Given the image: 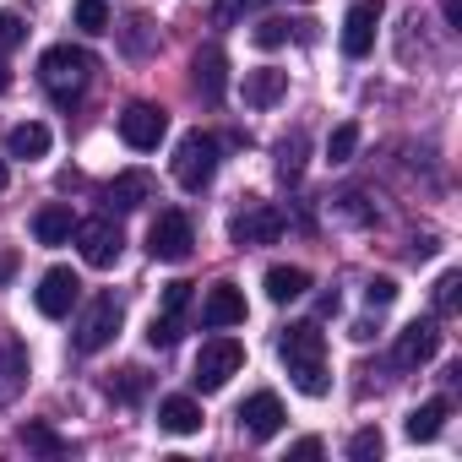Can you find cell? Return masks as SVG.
<instances>
[{
	"mask_svg": "<svg viewBox=\"0 0 462 462\" xmlns=\"http://www.w3.org/2000/svg\"><path fill=\"white\" fill-rule=\"evenodd\" d=\"M278 354H283V365H289V375H294V386L305 397H327L332 392V375H327V332L316 321L289 327L283 343H278Z\"/></svg>",
	"mask_w": 462,
	"mask_h": 462,
	"instance_id": "cell-1",
	"label": "cell"
},
{
	"mask_svg": "<svg viewBox=\"0 0 462 462\" xmlns=\"http://www.w3.org/2000/svg\"><path fill=\"white\" fill-rule=\"evenodd\" d=\"M93 71H98V60H93L82 44H55V50L39 55V82L50 88L55 104H77L82 88L93 82Z\"/></svg>",
	"mask_w": 462,
	"mask_h": 462,
	"instance_id": "cell-2",
	"label": "cell"
},
{
	"mask_svg": "<svg viewBox=\"0 0 462 462\" xmlns=\"http://www.w3.org/2000/svg\"><path fill=\"white\" fill-rule=\"evenodd\" d=\"M217 174V136L207 131H185L174 147V185L180 190H207Z\"/></svg>",
	"mask_w": 462,
	"mask_h": 462,
	"instance_id": "cell-3",
	"label": "cell"
},
{
	"mask_svg": "<svg viewBox=\"0 0 462 462\" xmlns=\"http://www.w3.org/2000/svg\"><path fill=\"white\" fill-rule=\"evenodd\" d=\"M240 365H245V348H240L235 337H207L201 354H196L190 381H196V392H223L228 381L240 375Z\"/></svg>",
	"mask_w": 462,
	"mask_h": 462,
	"instance_id": "cell-4",
	"label": "cell"
},
{
	"mask_svg": "<svg viewBox=\"0 0 462 462\" xmlns=\"http://www.w3.org/2000/svg\"><path fill=\"white\" fill-rule=\"evenodd\" d=\"M196 251V228H190V217L180 212V207H169V212H158L152 217V228H147V256L152 262H185Z\"/></svg>",
	"mask_w": 462,
	"mask_h": 462,
	"instance_id": "cell-5",
	"label": "cell"
},
{
	"mask_svg": "<svg viewBox=\"0 0 462 462\" xmlns=\"http://www.w3.org/2000/svg\"><path fill=\"white\" fill-rule=\"evenodd\" d=\"M120 321H125V305H120L115 294H98V300L82 310L77 332H71L77 354H98V348H109V343H115V332H120Z\"/></svg>",
	"mask_w": 462,
	"mask_h": 462,
	"instance_id": "cell-6",
	"label": "cell"
},
{
	"mask_svg": "<svg viewBox=\"0 0 462 462\" xmlns=\"http://www.w3.org/2000/svg\"><path fill=\"white\" fill-rule=\"evenodd\" d=\"M278 235H283V212L273 201H251L245 212H235V223H228V240H235L240 251L278 245Z\"/></svg>",
	"mask_w": 462,
	"mask_h": 462,
	"instance_id": "cell-7",
	"label": "cell"
},
{
	"mask_svg": "<svg viewBox=\"0 0 462 462\" xmlns=\"http://www.w3.org/2000/svg\"><path fill=\"white\" fill-rule=\"evenodd\" d=\"M77 245H82V262L104 273V267L120 262L125 235H120V223H115V217H88V223H77Z\"/></svg>",
	"mask_w": 462,
	"mask_h": 462,
	"instance_id": "cell-8",
	"label": "cell"
},
{
	"mask_svg": "<svg viewBox=\"0 0 462 462\" xmlns=\"http://www.w3.org/2000/svg\"><path fill=\"white\" fill-rule=\"evenodd\" d=\"M381 17H386L381 0H354V6H348V17H343V55H348V60H365V55L375 50Z\"/></svg>",
	"mask_w": 462,
	"mask_h": 462,
	"instance_id": "cell-9",
	"label": "cell"
},
{
	"mask_svg": "<svg viewBox=\"0 0 462 462\" xmlns=\"http://www.w3.org/2000/svg\"><path fill=\"white\" fill-rule=\"evenodd\" d=\"M77 300H82V283H77L71 267H50V273L39 278V289H33V305H39V316H50V321L71 316Z\"/></svg>",
	"mask_w": 462,
	"mask_h": 462,
	"instance_id": "cell-10",
	"label": "cell"
},
{
	"mask_svg": "<svg viewBox=\"0 0 462 462\" xmlns=\"http://www.w3.org/2000/svg\"><path fill=\"white\" fill-rule=\"evenodd\" d=\"M163 131H169V115H163L158 104H125V115H120V136H125V147L152 152V147L163 142Z\"/></svg>",
	"mask_w": 462,
	"mask_h": 462,
	"instance_id": "cell-11",
	"label": "cell"
},
{
	"mask_svg": "<svg viewBox=\"0 0 462 462\" xmlns=\"http://www.w3.org/2000/svg\"><path fill=\"white\" fill-rule=\"evenodd\" d=\"M190 82H196L201 104H223V93H228V55L217 44H201L190 55Z\"/></svg>",
	"mask_w": 462,
	"mask_h": 462,
	"instance_id": "cell-12",
	"label": "cell"
},
{
	"mask_svg": "<svg viewBox=\"0 0 462 462\" xmlns=\"http://www.w3.org/2000/svg\"><path fill=\"white\" fill-rule=\"evenodd\" d=\"M435 354H440V321H408V327L397 332L392 359H397L402 370H419V365H430Z\"/></svg>",
	"mask_w": 462,
	"mask_h": 462,
	"instance_id": "cell-13",
	"label": "cell"
},
{
	"mask_svg": "<svg viewBox=\"0 0 462 462\" xmlns=\"http://www.w3.org/2000/svg\"><path fill=\"white\" fill-rule=\"evenodd\" d=\"M245 321V294L235 283H212L207 300H201V327L207 332H228V327H240Z\"/></svg>",
	"mask_w": 462,
	"mask_h": 462,
	"instance_id": "cell-14",
	"label": "cell"
},
{
	"mask_svg": "<svg viewBox=\"0 0 462 462\" xmlns=\"http://www.w3.org/2000/svg\"><path fill=\"white\" fill-rule=\"evenodd\" d=\"M283 402H278V392H256V397H245V408H240V430L251 435V440H273L278 430H283Z\"/></svg>",
	"mask_w": 462,
	"mask_h": 462,
	"instance_id": "cell-15",
	"label": "cell"
},
{
	"mask_svg": "<svg viewBox=\"0 0 462 462\" xmlns=\"http://www.w3.org/2000/svg\"><path fill=\"white\" fill-rule=\"evenodd\" d=\"M158 196V180L147 174V169H125V174H115V185H109V201L120 207V212H136V207H147Z\"/></svg>",
	"mask_w": 462,
	"mask_h": 462,
	"instance_id": "cell-16",
	"label": "cell"
},
{
	"mask_svg": "<svg viewBox=\"0 0 462 462\" xmlns=\"http://www.w3.org/2000/svg\"><path fill=\"white\" fill-rule=\"evenodd\" d=\"M71 235H77V217H71L66 201H50V207L33 212V240H39V245H66Z\"/></svg>",
	"mask_w": 462,
	"mask_h": 462,
	"instance_id": "cell-17",
	"label": "cell"
},
{
	"mask_svg": "<svg viewBox=\"0 0 462 462\" xmlns=\"http://www.w3.org/2000/svg\"><path fill=\"white\" fill-rule=\"evenodd\" d=\"M23 386H28V354H23V343L0 337V408H6Z\"/></svg>",
	"mask_w": 462,
	"mask_h": 462,
	"instance_id": "cell-18",
	"label": "cell"
},
{
	"mask_svg": "<svg viewBox=\"0 0 462 462\" xmlns=\"http://www.w3.org/2000/svg\"><path fill=\"white\" fill-rule=\"evenodd\" d=\"M44 152H50V125H44V120H23V125L6 131V158L33 163V158H44Z\"/></svg>",
	"mask_w": 462,
	"mask_h": 462,
	"instance_id": "cell-19",
	"label": "cell"
},
{
	"mask_svg": "<svg viewBox=\"0 0 462 462\" xmlns=\"http://www.w3.org/2000/svg\"><path fill=\"white\" fill-rule=\"evenodd\" d=\"M446 413H451V402H446V397H430V402H419V408L408 413L402 435H408L413 446H424V440H435V435L446 430Z\"/></svg>",
	"mask_w": 462,
	"mask_h": 462,
	"instance_id": "cell-20",
	"label": "cell"
},
{
	"mask_svg": "<svg viewBox=\"0 0 462 462\" xmlns=\"http://www.w3.org/2000/svg\"><path fill=\"white\" fill-rule=\"evenodd\" d=\"M158 430H169V435H196V430H201V402H196V397H163V402H158Z\"/></svg>",
	"mask_w": 462,
	"mask_h": 462,
	"instance_id": "cell-21",
	"label": "cell"
},
{
	"mask_svg": "<svg viewBox=\"0 0 462 462\" xmlns=\"http://www.w3.org/2000/svg\"><path fill=\"white\" fill-rule=\"evenodd\" d=\"M283 93H289V71L262 66V71H251V77H245V104H251V109H273Z\"/></svg>",
	"mask_w": 462,
	"mask_h": 462,
	"instance_id": "cell-22",
	"label": "cell"
},
{
	"mask_svg": "<svg viewBox=\"0 0 462 462\" xmlns=\"http://www.w3.org/2000/svg\"><path fill=\"white\" fill-rule=\"evenodd\" d=\"M310 289V273L305 267H267V300L273 305H289Z\"/></svg>",
	"mask_w": 462,
	"mask_h": 462,
	"instance_id": "cell-23",
	"label": "cell"
},
{
	"mask_svg": "<svg viewBox=\"0 0 462 462\" xmlns=\"http://www.w3.org/2000/svg\"><path fill=\"white\" fill-rule=\"evenodd\" d=\"M17 440H23L28 451H39V457H66V435H55L44 419H28V424L17 430Z\"/></svg>",
	"mask_w": 462,
	"mask_h": 462,
	"instance_id": "cell-24",
	"label": "cell"
},
{
	"mask_svg": "<svg viewBox=\"0 0 462 462\" xmlns=\"http://www.w3.org/2000/svg\"><path fill=\"white\" fill-rule=\"evenodd\" d=\"M142 392H147V370L125 365L120 375H109V397H120V402H142Z\"/></svg>",
	"mask_w": 462,
	"mask_h": 462,
	"instance_id": "cell-25",
	"label": "cell"
},
{
	"mask_svg": "<svg viewBox=\"0 0 462 462\" xmlns=\"http://www.w3.org/2000/svg\"><path fill=\"white\" fill-rule=\"evenodd\" d=\"M354 147H359V125H354V120H343V125L327 136V158H332V163H348V158H354Z\"/></svg>",
	"mask_w": 462,
	"mask_h": 462,
	"instance_id": "cell-26",
	"label": "cell"
},
{
	"mask_svg": "<svg viewBox=\"0 0 462 462\" xmlns=\"http://www.w3.org/2000/svg\"><path fill=\"white\" fill-rule=\"evenodd\" d=\"M462 300V273H440L435 278V316H451Z\"/></svg>",
	"mask_w": 462,
	"mask_h": 462,
	"instance_id": "cell-27",
	"label": "cell"
},
{
	"mask_svg": "<svg viewBox=\"0 0 462 462\" xmlns=\"http://www.w3.org/2000/svg\"><path fill=\"white\" fill-rule=\"evenodd\" d=\"M180 327H185V316H152L147 321V343L152 348H174L180 343Z\"/></svg>",
	"mask_w": 462,
	"mask_h": 462,
	"instance_id": "cell-28",
	"label": "cell"
},
{
	"mask_svg": "<svg viewBox=\"0 0 462 462\" xmlns=\"http://www.w3.org/2000/svg\"><path fill=\"white\" fill-rule=\"evenodd\" d=\"M77 28L82 33H109V6L104 0H77Z\"/></svg>",
	"mask_w": 462,
	"mask_h": 462,
	"instance_id": "cell-29",
	"label": "cell"
},
{
	"mask_svg": "<svg viewBox=\"0 0 462 462\" xmlns=\"http://www.w3.org/2000/svg\"><path fill=\"white\" fill-rule=\"evenodd\" d=\"M305 136H289V142H278V174L283 180H300V169H305Z\"/></svg>",
	"mask_w": 462,
	"mask_h": 462,
	"instance_id": "cell-30",
	"label": "cell"
},
{
	"mask_svg": "<svg viewBox=\"0 0 462 462\" xmlns=\"http://www.w3.org/2000/svg\"><path fill=\"white\" fill-rule=\"evenodd\" d=\"M392 300H397V278H370V283H365V305H370V310H386Z\"/></svg>",
	"mask_w": 462,
	"mask_h": 462,
	"instance_id": "cell-31",
	"label": "cell"
},
{
	"mask_svg": "<svg viewBox=\"0 0 462 462\" xmlns=\"http://www.w3.org/2000/svg\"><path fill=\"white\" fill-rule=\"evenodd\" d=\"M23 39H28L23 17H17V12H0V55H6V50H17Z\"/></svg>",
	"mask_w": 462,
	"mask_h": 462,
	"instance_id": "cell-32",
	"label": "cell"
},
{
	"mask_svg": "<svg viewBox=\"0 0 462 462\" xmlns=\"http://www.w3.org/2000/svg\"><path fill=\"white\" fill-rule=\"evenodd\" d=\"M348 457H354V462H370V457H381V430H359V435L348 440Z\"/></svg>",
	"mask_w": 462,
	"mask_h": 462,
	"instance_id": "cell-33",
	"label": "cell"
},
{
	"mask_svg": "<svg viewBox=\"0 0 462 462\" xmlns=\"http://www.w3.org/2000/svg\"><path fill=\"white\" fill-rule=\"evenodd\" d=\"M267 0H217V23H240L245 12H262Z\"/></svg>",
	"mask_w": 462,
	"mask_h": 462,
	"instance_id": "cell-34",
	"label": "cell"
},
{
	"mask_svg": "<svg viewBox=\"0 0 462 462\" xmlns=\"http://www.w3.org/2000/svg\"><path fill=\"white\" fill-rule=\"evenodd\" d=\"M185 305H190V283H169L163 289V316H185Z\"/></svg>",
	"mask_w": 462,
	"mask_h": 462,
	"instance_id": "cell-35",
	"label": "cell"
},
{
	"mask_svg": "<svg viewBox=\"0 0 462 462\" xmlns=\"http://www.w3.org/2000/svg\"><path fill=\"white\" fill-rule=\"evenodd\" d=\"M283 39H289V23H262V28H256V44H262V50H278Z\"/></svg>",
	"mask_w": 462,
	"mask_h": 462,
	"instance_id": "cell-36",
	"label": "cell"
},
{
	"mask_svg": "<svg viewBox=\"0 0 462 462\" xmlns=\"http://www.w3.org/2000/svg\"><path fill=\"white\" fill-rule=\"evenodd\" d=\"M321 451H327V446H321L316 435H305V440H294V446H289V457H321Z\"/></svg>",
	"mask_w": 462,
	"mask_h": 462,
	"instance_id": "cell-37",
	"label": "cell"
},
{
	"mask_svg": "<svg viewBox=\"0 0 462 462\" xmlns=\"http://www.w3.org/2000/svg\"><path fill=\"white\" fill-rule=\"evenodd\" d=\"M12 273H17V256H12V251H6V256H0V283H6V278H12Z\"/></svg>",
	"mask_w": 462,
	"mask_h": 462,
	"instance_id": "cell-38",
	"label": "cell"
},
{
	"mask_svg": "<svg viewBox=\"0 0 462 462\" xmlns=\"http://www.w3.org/2000/svg\"><path fill=\"white\" fill-rule=\"evenodd\" d=\"M12 88V71H6V55H0V93H6Z\"/></svg>",
	"mask_w": 462,
	"mask_h": 462,
	"instance_id": "cell-39",
	"label": "cell"
},
{
	"mask_svg": "<svg viewBox=\"0 0 462 462\" xmlns=\"http://www.w3.org/2000/svg\"><path fill=\"white\" fill-rule=\"evenodd\" d=\"M0 190H6V158H0Z\"/></svg>",
	"mask_w": 462,
	"mask_h": 462,
	"instance_id": "cell-40",
	"label": "cell"
}]
</instances>
